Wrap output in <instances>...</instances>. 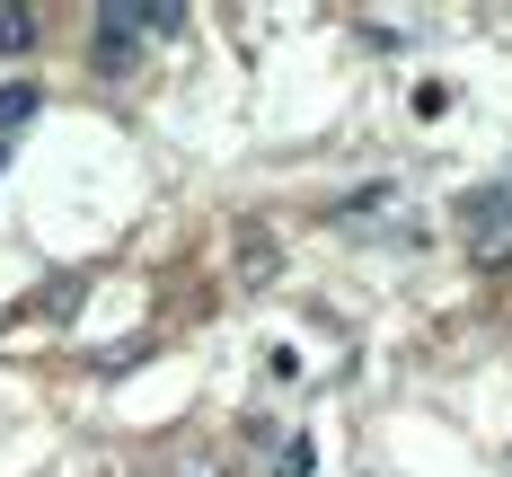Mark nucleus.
<instances>
[{
  "label": "nucleus",
  "instance_id": "nucleus-1",
  "mask_svg": "<svg viewBox=\"0 0 512 477\" xmlns=\"http://www.w3.org/2000/svg\"><path fill=\"white\" fill-rule=\"evenodd\" d=\"M460 248H468V265H486V274L512 265V177L477 186V195L460 204Z\"/></svg>",
  "mask_w": 512,
  "mask_h": 477
},
{
  "label": "nucleus",
  "instance_id": "nucleus-2",
  "mask_svg": "<svg viewBox=\"0 0 512 477\" xmlns=\"http://www.w3.org/2000/svg\"><path fill=\"white\" fill-rule=\"evenodd\" d=\"M274 265H283L274 230H256V221H248V230H239V283H248V292H256V283H274Z\"/></svg>",
  "mask_w": 512,
  "mask_h": 477
},
{
  "label": "nucleus",
  "instance_id": "nucleus-3",
  "mask_svg": "<svg viewBox=\"0 0 512 477\" xmlns=\"http://www.w3.org/2000/svg\"><path fill=\"white\" fill-rule=\"evenodd\" d=\"M159 477H230V460H221L212 442H177V451L159 460Z\"/></svg>",
  "mask_w": 512,
  "mask_h": 477
},
{
  "label": "nucleus",
  "instance_id": "nucleus-4",
  "mask_svg": "<svg viewBox=\"0 0 512 477\" xmlns=\"http://www.w3.org/2000/svg\"><path fill=\"white\" fill-rule=\"evenodd\" d=\"M36 106H45V89H36V80H9V89H0V133H9V124H27Z\"/></svg>",
  "mask_w": 512,
  "mask_h": 477
},
{
  "label": "nucleus",
  "instance_id": "nucleus-5",
  "mask_svg": "<svg viewBox=\"0 0 512 477\" xmlns=\"http://www.w3.org/2000/svg\"><path fill=\"white\" fill-rule=\"evenodd\" d=\"M36 45V9H0V53H27Z\"/></svg>",
  "mask_w": 512,
  "mask_h": 477
},
{
  "label": "nucleus",
  "instance_id": "nucleus-6",
  "mask_svg": "<svg viewBox=\"0 0 512 477\" xmlns=\"http://www.w3.org/2000/svg\"><path fill=\"white\" fill-rule=\"evenodd\" d=\"M274 477H309V442H283V460H274Z\"/></svg>",
  "mask_w": 512,
  "mask_h": 477
}]
</instances>
